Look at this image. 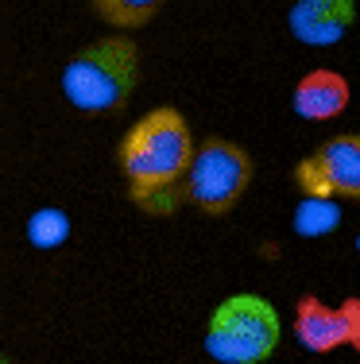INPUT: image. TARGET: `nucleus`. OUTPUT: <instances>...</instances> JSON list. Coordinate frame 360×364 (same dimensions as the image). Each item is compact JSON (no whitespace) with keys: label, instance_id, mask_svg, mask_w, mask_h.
Segmentation results:
<instances>
[{"label":"nucleus","instance_id":"obj_1","mask_svg":"<svg viewBox=\"0 0 360 364\" xmlns=\"http://www.w3.org/2000/svg\"><path fill=\"white\" fill-rule=\"evenodd\" d=\"M194 155V132L186 117L170 105L143 112L116 147V163L124 171L128 198L136 210L151 218H167L186 202V167Z\"/></svg>","mask_w":360,"mask_h":364},{"label":"nucleus","instance_id":"obj_2","mask_svg":"<svg viewBox=\"0 0 360 364\" xmlns=\"http://www.w3.org/2000/svg\"><path fill=\"white\" fill-rule=\"evenodd\" d=\"M62 97L85 117H109L128 105L140 85V47L128 36H105L62 66Z\"/></svg>","mask_w":360,"mask_h":364},{"label":"nucleus","instance_id":"obj_3","mask_svg":"<svg viewBox=\"0 0 360 364\" xmlns=\"http://www.w3.org/2000/svg\"><path fill=\"white\" fill-rule=\"evenodd\" d=\"M283 322L263 294H229L205 322V353L217 364H263L279 349Z\"/></svg>","mask_w":360,"mask_h":364},{"label":"nucleus","instance_id":"obj_4","mask_svg":"<svg viewBox=\"0 0 360 364\" xmlns=\"http://www.w3.org/2000/svg\"><path fill=\"white\" fill-rule=\"evenodd\" d=\"M252 155L240 144L225 136H209V140L194 144L190 167H186V202L198 205L209 218H221L244 198L252 186Z\"/></svg>","mask_w":360,"mask_h":364},{"label":"nucleus","instance_id":"obj_5","mask_svg":"<svg viewBox=\"0 0 360 364\" xmlns=\"http://www.w3.org/2000/svg\"><path fill=\"white\" fill-rule=\"evenodd\" d=\"M295 341L306 353H333V349H353L360 353V299L337 302H322L318 294H306L295 306Z\"/></svg>","mask_w":360,"mask_h":364},{"label":"nucleus","instance_id":"obj_6","mask_svg":"<svg viewBox=\"0 0 360 364\" xmlns=\"http://www.w3.org/2000/svg\"><path fill=\"white\" fill-rule=\"evenodd\" d=\"M356 20V0H295L287 12L290 36L306 47H333L349 36Z\"/></svg>","mask_w":360,"mask_h":364},{"label":"nucleus","instance_id":"obj_7","mask_svg":"<svg viewBox=\"0 0 360 364\" xmlns=\"http://www.w3.org/2000/svg\"><path fill=\"white\" fill-rule=\"evenodd\" d=\"M349 77L329 70V66H318V70H306L298 77L295 93H290V109L302 120H337L341 112L349 109Z\"/></svg>","mask_w":360,"mask_h":364},{"label":"nucleus","instance_id":"obj_8","mask_svg":"<svg viewBox=\"0 0 360 364\" xmlns=\"http://www.w3.org/2000/svg\"><path fill=\"white\" fill-rule=\"evenodd\" d=\"M314 159L322 163L333 198L360 202V132L329 136V140L314 151Z\"/></svg>","mask_w":360,"mask_h":364},{"label":"nucleus","instance_id":"obj_9","mask_svg":"<svg viewBox=\"0 0 360 364\" xmlns=\"http://www.w3.org/2000/svg\"><path fill=\"white\" fill-rule=\"evenodd\" d=\"M74 232V221L66 210H58V205H43L28 218V240L31 248H43V252H50V248L66 245Z\"/></svg>","mask_w":360,"mask_h":364},{"label":"nucleus","instance_id":"obj_10","mask_svg":"<svg viewBox=\"0 0 360 364\" xmlns=\"http://www.w3.org/2000/svg\"><path fill=\"white\" fill-rule=\"evenodd\" d=\"M167 4V0H93V12L101 16L105 23H113V28H143V23L156 20V12Z\"/></svg>","mask_w":360,"mask_h":364},{"label":"nucleus","instance_id":"obj_11","mask_svg":"<svg viewBox=\"0 0 360 364\" xmlns=\"http://www.w3.org/2000/svg\"><path fill=\"white\" fill-rule=\"evenodd\" d=\"M341 225V210L333 198H302L295 210V232L298 237H325Z\"/></svg>","mask_w":360,"mask_h":364},{"label":"nucleus","instance_id":"obj_12","mask_svg":"<svg viewBox=\"0 0 360 364\" xmlns=\"http://www.w3.org/2000/svg\"><path fill=\"white\" fill-rule=\"evenodd\" d=\"M353 248H356V256H360V232H356V240H353Z\"/></svg>","mask_w":360,"mask_h":364},{"label":"nucleus","instance_id":"obj_13","mask_svg":"<svg viewBox=\"0 0 360 364\" xmlns=\"http://www.w3.org/2000/svg\"><path fill=\"white\" fill-rule=\"evenodd\" d=\"M0 364H12V360H8V357H4V353H0Z\"/></svg>","mask_w":360,"mask_h":364}]
</instances>
